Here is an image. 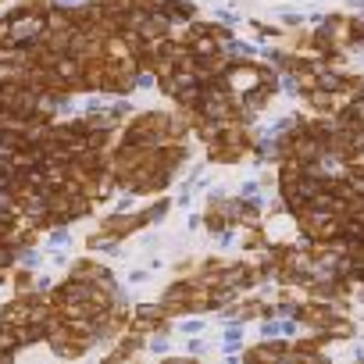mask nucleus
Segmentation results:
<instances>
[{
	"mask_svg": "<svg viewBox=\"0 0 364 364\" xmlns=\"http://www.w3.org/2000/svg\"><path fill=\"white\" fill-rule=\"evenodd\" d=\"M61 4H79V0H61Z\"/></svg>",
	"mask_w": 364,
	"mask_h": 364,
	"instance_id": "nucleus-1",
	"label": "nucleus"
}]
</instances>
